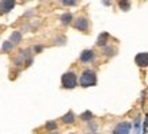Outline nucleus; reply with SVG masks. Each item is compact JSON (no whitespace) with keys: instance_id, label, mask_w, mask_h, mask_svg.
Returning <instances> with one entry per match:
<instances>
[{"instance_id":"6e6552de","label":"nucleus","mask_w":148,"mask_h":134,"mask_svg":"<svg viewBox=\"0 0 148 134\" xmlns=\"http://www.w3.org/2000/svg\"><path fill=\"white\" fill-rule=\"evenodd\" d=\"M61 121H63L64 123H73V122H75V115H73V112L72 111L67 112L65 115H63Z\"/></svg>"},{"instance_id":"9b49d317","label":"nucleus","mask_w":148,"mask_h":134,"mask_svg":"<svg viewBox=\"0 0 148 134\" xmlns=\"http://www.w3.org/2000/svg\"><path fill=\"white\" fill-rule=\"evenodd\" d=\"M60 20H61L63 24H69V23L72 22V15L69 12L63 14V15H61V18H60Z\"/></svg>"},{"instance_id":"4be33fe9","label":"nucleus","mask_w":148,"mask_h":134,"mask_svg":"<svg viewBox=\"0 0 148 134\" xmlns=\"http://www.w3.org/2000/svg\"><path fill=\"white\" fill-rule=\"evenodd\" d=\"M52 134H58V133H52Z\"/></svg>"},{"instance_id":"4468645a","label":"nucleus","mask_w":148,"mask_h":134,"mask_svg":"<svg viewBox=\"0 0 148 134\" xmlns=\"http://www.w3.org/2000/svg\"><path fill=\"white\" fill-rule=\"evenodd\" d=\"M12 46H14L12 42H8V41L4 42V44H3V52H10V50L12 49Z\"/></svg>"},{"instance_id":"423d86ee","label":"nucleus","mask_w":148,"mask_h":134,"mask_svg":"<svg viewBox=\"0 0 148 134\" xmlns=\"http://www.w3.org/2000/svg\"><path fill=\"white\" fill-rule=\"evenodd\" d=\"M14 5H15V3H14L12 0H4V1H1L0 3V14H5V12H8V11H11L14 8Z\"/></svg>"},{"instance_id":"aec40b11","label":"nucleus","mask_w":148,"mask_h":134,"mask_svg":"<svg viewBox=\"0 0 148 134\" xmlns=\"http://www.w3.org/2000/svg\"><path fill=\"white\" fill-rule=\"evenodd\" d=\"M36 50H37V52H41V50H42V46H37Z\"/></svg>"},{"instance_id":"1a4fd4ad","label":"nucleus","mask_w":148,"mask_h":134,"mask_svg":"<svg viewBox=\"0 0 148 134\" xmlns=\"http://www.w3.org/2000/svg\"><path fill=\"white\" fill-rule=\"evenodd\" d=\"M10 39H11L12 44H19V42L22 41V34H21V31H12Z\"/></svg>"},{"instance_id":"7ed1b4c3","label":"nucleus","mask_w":148,"mask_h":134,"mask_svg":"<svg viewBox=\"0 0 148 134\" xmlns=\"http://www.w3.org/2000/svg\"><path fill=\"white\" fill-rule=\"evenodd\" d=\"M130 129H132L130 122H120V123L114 127L113 134H129Z\"/></svg>"},{"instance_id":"f3484780","label":"nucleus","mask_w":148,"mask_h":134,"mask_svg":"<svg viewBox=\"0 0 148 134\" xmlns=\"http://www.w3.org/2000/svg\"><path fill=\"white\" fill-rule=\"evenodd\" d=\"M135 133L136 134L140 133V118H136L135 121Z\"/></svg>"},{"instance_id":"f03ea898","label":"nucleus","mask_w":148,"mask_h":134,"mask_svg":"<svg viewBox=\"0 0 148 134\" xmlns=\"http://www.w3.org/2000/svg\"><path fill=\"white\" fill-rule=\"evenodd\" d=\"M76 75L73 72H67L64 73L63 77H61V84H63L64 88H68V89H72L76 87Z\"/></svg>"},{"instance_id":"6ab92c4d","label":"nucleus","mask_w":148,"mask_h":134,"mask_svg":"<svg viewBox=\"0 0 148 134\" xmlns=\"http://www.w3.org/2000/svg\"><path fill=\"white\" fill-rule=\"evenodd\" d=\"M88 127H90L91 130H97V125H95V123H91V122H90V125H88Z\"/></svg>"},{"instance_id":"f257e3e1","label":"nucleus","mask_w":148,"mask_h":134,"mask_svg":"<svg viewBox=\"0 0 148 134\" xmlns=\"http://www.w3.org/2000/svg\"><path fill=\"white\" fill-rule=\"evenodd\" d=\"M97 84V75H95L94 71L91 69H86L80 76V85L82 87H92V85Z\"/></svg>"},{"instance_id":"9d476101","label":"nucleus","mask_w":148,"mask_h":134,"mask_svg":"<svg viewBox=\"0 0 148 134\" xmlns=\"http://www.w3.org/2000/svg\"><path fill=\"white\" fill-rule=\"evenodd\" d=\"M108 38H109V34H108V33H103V34H101V35L98 37L97 45H98V46H103V45H106V41H108Z\"/></svg>"},{"instance_id":"2eb2a0df","label":"nucleus","mask_w":148,"mask_h":134,"mask_svg":"<svg viewBox=\"0 0 148 134\" xmlns=\"http://www.w3.org/2000/svg\"><path fill=\"white\" fill-rule=\"evenodd\" d=\"M120 7L122 11H128L130 8V3L129 1H120Z\"/></svg>"},{"instance_id":"ddd939ff","label":"nucleus","mask_w":148,"mask_h":134,"mask_svg":"<svg viewBox=\"0 0 148 134\" xmlns=\"http://www.w3.org/2000/svg\"><path fill=\"white\" fill-rule=\"evenodd\" d=\"M46 129L50 130V131H53V130L57 129V123L54 121H49V122H46Z\"/></svg>"},{"instance_id":"f8f14e48","label":"nucleus","mask_w":148,"mask_h":134,"mask_svg":"<svg viewBox=\"0 0 148 134\" xmlns=\"http://www.w3.org/2000/svg\"><path fill=\"white\" fill-rule=\"evenodd\" d=\"M80 118L83 119V121H91V118H92V112L91 111H84L80 115Z\"/></svg>"},{"instance_id":"20e7f679","label":"nucleus","mask_w":148,"mask_h":134,"mask_svg":"<svg viewBox=\"0 0 148 134\" xmlns=\"http://www.w3.org/2000/svg\"><path fill=\"white\" fill-rule=\"evenodd\" d=\"M135 63L141 68L148 67V53H139L135 57Z\"/></svg>"},{"instance_id":"412c9836","label":"nucleus","mask_w":148,"mask_h":134,"mask_svg":"<svg viewBox=\"0 0 148 134\" xmlns=\"http://www.w3.org/2000/svg\"><path fill=\"white\" fill-rule=\"evenodd\" d=\"M145 126H148V114L145 115Z\"/></svg>"},{"instance_id":"39448f33","label":"nucleus","mask_w":148,"mask_h":134,"mask_svg":"<svg viewBox=\"0 0 148 134\" xmlns=\"http://www.w3.org/2000/svg\"><path fill=\"white\" fill-rule=\"evenodd\" d=\"M73 26H75V29L80 30V31H86L88 29V20L86 18H83V16H80V18H77L73 22Z\"/></svg>"},{"instance_id":"a211bd4d","label":"nucleus","mask_w":148,"mask_h":134,"mask_svg":"<svg viewBox=\"0 0 148 134\" xmlns=\"http://www.w3.org/2000/svg\"><path fill=\"white\" fill-rule=\"evenodd\" d=\"M63 4H65V5H75L76 3H75V1H63Z\"/></svg>"},{"instance_id":"5701e85b","label":"nucleus","mask_w":148,"mask_h":134,"mask_svg":"<svg viewBox=\"0 0 148 134\" xmlns=\"http://www.w3.org/2000/svg\"><path fill=\"white\" fill-rule=\"evenodd\" d=\"M95 134H98V133H95Z\"/></svg>"},{"instance_id":"0eeeda50","label":"nucleus","mask_w":148,"mask_h":134,"mask_svg":"<svg viewBox=\"0 0 148 134\" xmlns=\"http://www.w3.org/2000/svg\"><path fill=\"white\" fill-rule=\"evenodd\" d=\"M94 60V52L90 49L87 50H83L80 53V61L82 63H90V61H92Z\"/></svg>"},{"instance_id":"dca6fc26","label":"nucleus","mask_w":148,"mask_h":134,"mask_svg":"<svg viewBox=\"0 0 148 134\" xmlns=\"http://www.w3.org/2000/svg\"><path fill=\"white\" fill-rule=\"evenodd\" d=\"M103 53L106 54V56H112V54H114V49L110 48V46H106V48L103 49Z\"/></svg>"}]
</instances>
